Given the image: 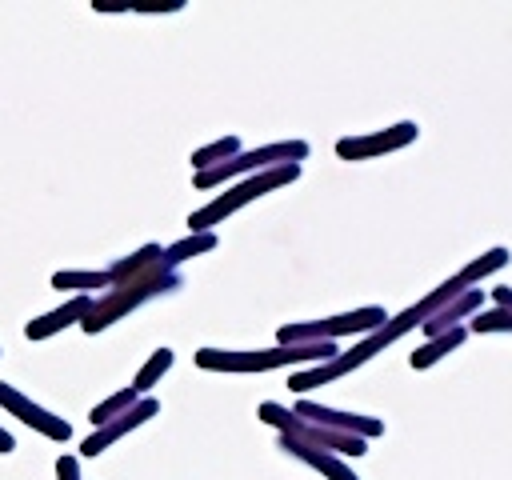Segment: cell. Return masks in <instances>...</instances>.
<instances>
[{
  "label": "cell",
  "instance_id": "6da1fadb",
  "mask_svg": "<svg viewBox=\"0 0 512 480\" xmlns=\"http://www.w3.org/2000/svg\"><path fill=\"white\" fill-rule=\"evenodd\" d=\"M176 288H180V272L168 268L164 256H160V260H156L152 268H144L140 276L120 280V284H112L108 292H100V296L92 300L88 316L80 320V328H84L88 336H96V332H104L108 324H116L120 316H128V312H136L140 304H148L152 296H164V292H176Z\"/></svg>",
  "mask_w": 512,
  "mask_h": 480
},
{
  "label": "cell",
  "instance_id": "7a4b0ae2",
  "mask_svg": "<svg viewBox=\"0 0 512 480\" xmlns=\"http://www.w3.org/2000/svg\"><path fill=\"white\" fill-rule=\"evenodd\" d=\"M340 348L332 340L324 344H272V348H252V352H232V348H200L196 368L204 372H276V368H296V364H324Z\"/></svg>",
  "mask_w": 512,
  "mask_h": 480
},
{
  "label": "cell",
  "instance_id": "3957f363",
  "mask_svg": "<svg viewBox=\"0 0 512 480\" xmlns=\"http://www.w3.org/2000/svg\"><path fill=\"white\" fill-rule=\"evenodd\" d=\"M296 176H300V164H280V168H264V172H256V176H244V180H236L232 188H224L216 200H208L204 208H196V212L188 216V228H192V232H212V228L224 224L232 212H240L244 204L260 200L264 192H276V188L292 184Z\"/></svg>",
  "mask_w": 512,
  "mask_h": 480
},
{
  "label": "cell",
  "instance_id": "277c9868",
  "mask_svg": "<svg viewBox=\"0 0 512 480\" xmlns=\"http://www.w3.org/2000/svg\"><path fill=\"white\" fill-rule=\"evenodd\" d=\"M256 416L264 424H272L284 440H296V444H308V448H320V452H332V456H364L368 452V440L360 436H348V432H332V428H320V424H308L300 416H292V408L276 404V400H264L256 408Z\"/></svg>",
  "mask_w": 512,
  "mask_h": 480
},
{
  "label": "cell",
  "instance_id": "5b68a950",
  "mask_svg": "<svg viewBox=\"0 0 512 480\" xmlns=\"http://www.w3.org/2000/svg\"><path fill=\"white\" fill-rule=\"evenodd\" d=\"M300 160H308V144H304V140H276V144H264V148L236 152L232 160H224V164H216V168H208V172H196L192 184H196L200 192H208V188H216V184H224V180H236V176L244 180V176H256V172H264V168L300 164Z\"/></svg>",
  "mask_w": 512,
  "mask_h": 480
},
{
  "label": "cell",
  "instance_id": "8992f818",
  "mask_svg": "<svg viewBox=\"0 0 512 480\" xmlns=\"http://www.w3.org/2000/svg\"><path fill=\"white\" fill-rule=\"evenodd\" d=\"M384 320H388V312H384L380 304H368V308H352V312H340V316H328V320L280 324L276 344H324V340L336 344L340 336H368V332H376Z\"/></svg>",
  "mask_w": 512,
  "mask_h": 480
},
{
  "label": "cell",
  "instance_id": "52a82bcc",
  "mask_svg": "<svg viewBox=\"0 0 512 480\" xmlns=\"http://www.w3.org/2000/svg\"><path fill=\"white\" fill-rule=\"evenodd\" d=\"M0 408H4L8 416H16L20 424H28L32 432H40V436L56 440V444H64V440L72 436V428H68V420H64V416H56V412L40 408L36 400H28V396H24L16 384H8V380H0Z\"/></svg>",
  "mask_w": 512,
  "mask_h": 480
},
{
  "label": "cell",
  "instance_id": "ba28073f",
  "mask_svg": "<svg viewBox=\"0 0 512 480\" xmlns=\"http://www.w3.org/2000/svg\"><path fill=\"white\" fill-rule=\"evenodd\" d=\"M416 136H420V128H416L412 120H400V124L380 128V132H364V136H344V140H336V156H340V160H376V156H384V152L408 148Z\"/></svg>",
  "mask_w": 512,
  "mask_h": 480
},
{
  "label": "cell",
  "instance_id": "9c48e42d",
  "mask_svg": "<svg viewBox=\"0 0 512 480\" xmlns=\"http://www.w3.org/2000/svg\"><path fill=\"white\" fill-rule=\"evenodd\" d=\"M292 416H300V420H308V424H320V428H332V432H348V436H360V440L384 436V420H376V416H360V412L324 408V404H312V400H296Z\"/></svg>",
  "mask_w": 512,
  "mask_h": 480
},
{
  "label": "cell",
  "instance_id": "30bf717a",
  "mask_svg": "<svg viewBox=\"0 0 512 480\" xmlns=\"http://www.w3.org/2000/svg\"><path fill=\"white\" fill-rule=\"evenodd\" d=\"M156 412H160V400H156V396H140V404H136V408H128L124 416H116V420H108V424L92 428V436L80 444V456H100V452H104V448H112L120 436H128L132 428L148 424Z\"/></svg>",
  "mask_w": 512,
  "mask_h": 480
},
{
  "label": "cell",
  "instance_id": "8fae6325",
  "mask_svg": "<svg viewBox=\"0 0 512 480\" xmlns=\"http://www.w3.org/2000/svg\"><path fill=\"white\" fill-rule=\"evenodd\" d=\"M92 300H96V296H72V300H64L60 308H52V312H44V316L28 320V324H24V336H28V340H48V336H56V332H64V328L80 324V320L88 316Z\"/></svg>",
  "mask_w": 512,
  "mask_h": 480
},
{
  "label": "cell",
  "instance_id": "7c38bea8",
  "mask_svg": "<svg viewBox=\"0 0 512 480\" xmlns=\"http://www.w3.org/2000/svg\"><path fill=\"white\" fill-rule=\"evenodd\" d=\"M484 308V292L480 288H464L456 300H448L440 312H432L420 328H424V340H432V336H440V332H452V328H460V320H468V316H476Z\"/></svg>",
  "mask_w": 512,
  "mask_h": 480
},
{
  "label": "cell",
  "instance_id": "4fadbf2b",
  "mask_svg": "<svg viewBox=\"0 0 512 480\" xmlns=\"http://www.w3.org/2000/svg\"><path fill=\"white\" fill-rule=\"evenodd\" d=\"M280 448L288 452V456H296V460H304L308 468H316L320 476H328V480H360L340 456H332V452H320V448H308V444H296V440H284L280 436Z\"/></svg>",
  "mask_w": 512,
  "mask_h": 480
},
{
  "label": "cell",
  "instance_id": "5bb4252c",
  "mask_svg": "<svg viewBox=\"0 0 512 480\" xmlns=\"http://www.w3.org/2000/svg\"><path fill=\"white\" fill-rule=\"evenodd\" d=\"M52 288L60 292H72V296H96V292H108L112 280L104 268H68V272H52Z\"/></svg>",
  "mask_w": 512,
  "mask_h": 480
},
{
  "label": "cell",
  "instance_id": "9a60e30c",
  "mask_svg": "<svg viewBox=\"0 0 512 480\" xmlns=\"http://www.w3.org/2000/svg\"><path fill=\"white\" fill-rule=\"evenodd\" d=\"M496 308H480L468 320V332H512V288H492Z\"/></svg>",
  "mask_w": 512,
  "mask_h": 480
},
{
  "label": "cell",
  "instance_id": "2e32d148",
  "mask_svg": "<svg viewBox=\"0 0 512 480\" xmlns=\"http://www.w3.org/2000/svg\"><path fill=\"white\" fill-rule=\"evenodd\" d=\"M464 336H468V328H464V324H460V328H452V332H440V336L424 340V344L408 356V364H412V368H432L436 360H444L448 352H456V348L464 344Z\"/></svg>",
  "mask_w": 512,
  "mask_h": 480
},
{
  "label": "cell",
  "instance_id": "e0dca14e",
  "mask_svg": "<svg viewBox=\"0 0 512 480\" xmlns=\"http://www.w3.org/2000/svg\"><path fill=\"white\" fill-rule=\"evenodd\" d=\"M160 256H164V248H160V244H144V248H136L132 256H120L116 264H108L104 272H108V280H112V284H120V280H132V276H140L144 268H152Z\"/></svg>",
  "mask_w": 512,
  "mask_h": 480
},
{
  "label": "cell",
  "instance_id": "ac0fdd59",
  "mask_svg": "<svg viewBox=\"0 0 512 480\" xmlns=\"http://www.w3.org/2000/svg\"><path fill=\"white\" fill-rule=\"evenodd\" d=\"M508 260H512V252H508V248H488L484 256H476V260H468V264H464V268L456 272V280H460L464 288H476L480 280H488L492 272H500V268H504Z\"/></svg>",
  "mask_w": 512,
  "mask_h": 480
},
{
  "label": "cell",
  "instance_id": "d6986e66",
  "mask_svg": "<svg viewBox=\"0 0 512 480\" xmlns=\"http://www.w3.org/2000/svg\"><path fill=\"white\" fill-rule=\"evenodd\" d=\"M220 240H216V232H188L184 240H176V244H168L164 248V264L168 268H180L184 260H192V256H204V252H212Z\"/></svg>",
  "mask_w": 512,
  "mask_h": 480
},
{
  "label": "cell",
  "instance_id": "ffe728a7",
  "mask_svg": "<svg viewBox=\"0 0 512 480\" xmlns=\"http://www.w3.org/2000/svg\"><path fill=\"white\" fill-rule=\"evenodd\" d=\"M172 360H176V356H172V348H156V352L136 368V376H132V384H128V388H132L136 396H148V392L160 384V376L172 368Z\"/></svg>",
  "mask_w": 512,
  "mask_h": 480
},
{
  "label": "cell",
  "instance_id": "44dd1931",
  "mask_svg": "<svg viewBox=\"0 0 512 480\" xmlns=\"http://www.w3.org/2000/svg\"><path fill=\"white\" fill-rule=\"evenodd\" d=\"M236 152H244V148H240V140H236V136H220V140H212V144H204V148H196V152H192V168H196V172H208V168H216V164L232 160Z\"/></svg>",
  "mask_w": 512,
  "mask_h": 480
},
{
  "label": "cell",
  "instance_id": "7402d4cb",
  "mask_svg": "<svg viewBox=\"0 0 512 480\" xmlns=\"http://www.w3.org/2000/svg\"><path fill=\"white\" fill-rule=\"evenodd\" d=\"M140 404V396L132 392V388H120V392H112L108 400H100V404H92V412H88V420L100 428V424H108V420H116V416H124L128 408H136Z\"/></svg>",
  "mask_w": 512,
  "mask_h": 480
},
{
  "label": "cell",
  "instance_id": "603a6c76",
  "mask_svg": "<svg viewBox=\"0 0 512 480\" xmlns=\"http://www.w3.org/2000/svg\"><path fill=\"white\" fill-rule=\"evenodd\" d=\"M56 480H80V460H76L72 452H64V456L56 460Z\"/></svg>",
  "mask_w": 512,
  "mask_h": 480
},
{
  "label": "cell",
  "instance_id": "cb8c5ba5",
  "mask_svg": "<svg viewBox=\"0 0 512 480\" xmlns=\"http://www.w3.org/2000/svg\"><path fill=\"white\" fill-rule=\"evenodd\" d=\"M128 8H132V12H152V16H156V12H180L184 4H180V0H168V4H128Z\"/></svg>",
  "mask_w": 512,
  "mask_h": 480
},
{
  "label": "cell",
  "instance_id": "d4e9b609",
  "mask_svg": "<svg viewBox=\"0 0 512 480\" xmlns=\"http://www.w3.org/2000/svg\"><path fill=\"white\" fill-rule=\"evenodd\" d=\"M0 452L8 456V452H16V436L8 432V428H0Z\"/></svg>",
  "mask_w": 512,
  "mask_h": 480
}]
</instances>
